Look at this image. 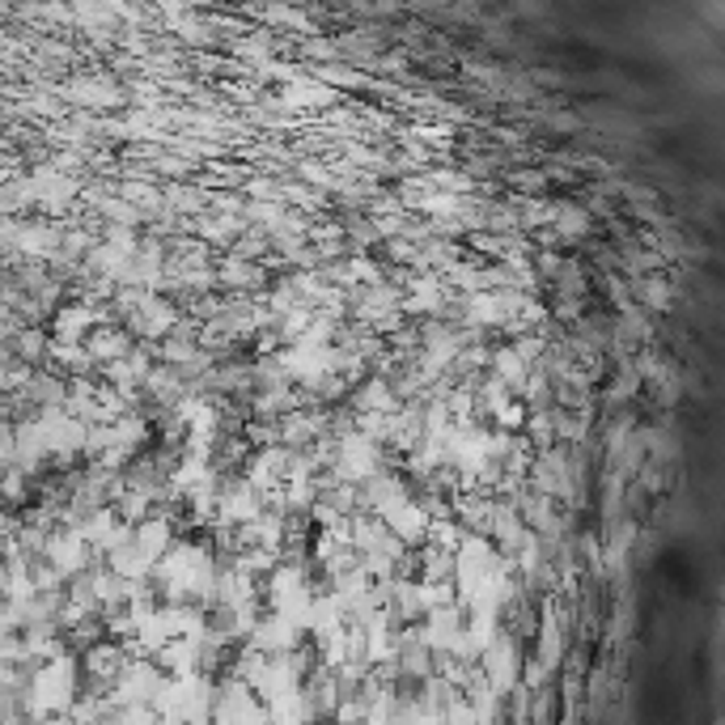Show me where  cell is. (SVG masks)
<instances>
[]
</instances>
